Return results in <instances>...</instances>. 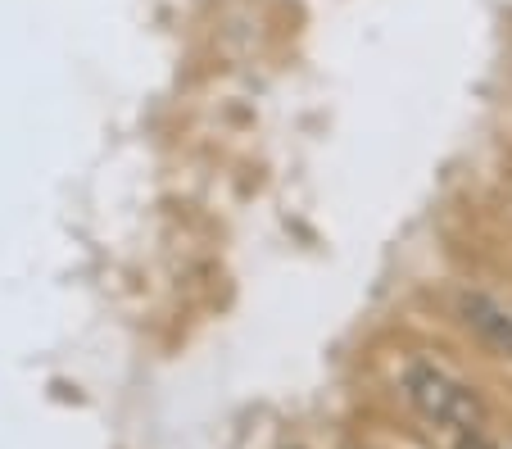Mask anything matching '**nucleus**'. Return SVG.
<instances>
[{
  "instance_id": "f257e3e1",
  "label": "nucleus",
  "mask_w": 512,
  "mask_h": 449,
  "mask_svg": "<svg viewBox=\"0 0 512 449\" xmlns=\"http://www.w3.org/2000/svg\"><path fill=\"white\" fill-rule=\"evenodd\" d=\"M404 395L426 422L449 427L458 436H476L485 427V404L481 395L467 386L463 377H454L449 368L431 359H413L404 368Z\"/></svg>"
},
{
  "instance_id": "f03ea898",
  "label": "nucleus",
  "mask_w": 512,
  "mask_h": 449,
  "mask_svg": "<svg viewBox=\"0 0 512 449\" xmlns=\"http://www.w3.org/2000/svg\"><path fill=\"white\" fill-rule=\"evenodd\" d=\"M458 313H463V323L472 327L476 336H485V341H490L503 359H512V309L494 304L490 295L463 291V295H458Z\"/></svg>"
}]
</instances>
